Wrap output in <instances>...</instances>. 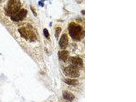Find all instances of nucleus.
Masks as SVG:
<instances>
[{
  "instance_id": "6e6552de",
  "label": "nucleus",
  "mask_w": 136,
  "mask_h": 102,
  "mask_svg": "<svg viewBox=\"0 0 136 102\" xmlns=\"http://www.w3.org/2000/svg\"><path fill=\"white\" fill-rule=\"evenodd\" d=\"M69 56V52L65 50L59 51L58 52L59 59L60 60L65 61L67 60Z\"/></svg>"
},
{
  "instance_id": "1a4fd4ad",
  "label": "nucleus",
  "mask_w": 136,
  "mask_h": 102,
  "mask_svg": "<svg viewBox=\"0 0 136 102\" xmlns=\"http://www.w3.org/2000/svg\"><path fill=\"white\" fill-rule=\"evenodd\" d=\"M64 81L65 83L68 85H77L78 84L77 80L75 79H65L64 80Z\"/></svg>"
},
{
  "instance_id": "f257e3e1",
  "label": "nucleus",
  "mask_w": 136,
  "mask_h": 102,
  "mask_svg": "<svg viewBox=\"0 0 136 102\" xmlns=\"http://www.w3.org/2000/svg\"><path fill=\"white\" fill-rule=\"evenodd\" d=\"M68 30L71 37L74 40L79 41L84 37L85 31L82 27L74 22L69 24Z\"/></svg>"
},
{
  "instance_id": "7ed1b4c3",
  "label": "nucleus",
  "mask_w": 136,
  "mask_h": 102,
  "mask_svg": "<svg viewBox=\"0 0 136 102\" xmlns=\"http://www.w3.org/2000/svg\"><path fill=\"white\" fill-rule=\"evenodd\" d=\"M64 74L70 78H78L79 76V72L77 68L72 65H70L64 69Z\"/></svg>"
},
{
  "instance_id": "9d476101",
  "label": "nucleus",
  "mask_w": 136,
  "mask_h": 102,
  "mask_svg": "<svg viewBox=\"0 0 136 102\" xmlns=\"http://www.w3.org/2000/svg\"><path fill=\"white\" fill-rule=\"evenodd\" d=\"M61 28L60 27H57L56 28V30H55V36L56 37L57 39L58 38L59 36V35L60 34L61 32Z\"/></svg>"
},
{
  "instance_id": "9b49d317",
  "label": "nucleus",
  "mask_w": 136,
  "mask_h": 102,
  "mask_svg": "<svg viewBox=\"0 0 136 102\" xmlns=\"http://www.w3.org/2000/svg\"><path fill=\"white\" fill-rule=\"evenodd\" d=\"M43 33H44V35L45 37L47 39H50V34H49V32L48 30L46 29H44V30H43Z\"/></svg>"
},
{
  "instance_id": "20e7f679",
  "label": "nucleus",
  "mask_w": 136,
  "mask_h": 102,
  "mask_svg": "<svg viewBox=\"0 0 136 102\" xmlns=\"http://www.w3.org/2000/svg\"><path fill=\"white\" fill-rule=\"evenodd\" d=\"M69 61L72 65L77 68L78 70L83 68V62L82 59L78 57H72L69 58Z\"/></svg>"
},
{
  "instance_id": "0eeeda50",
  "label": "nucleus",
  "mask_w": 136,
  "mask_h": 102,
  "mask_svg": "<svg viewBox=\"0 0 136 102\" xmlns=\"http://www.w3.org/2000/svg\"><path fill=\"white\" fill-rule=\"evenodd\" d=\"M62 96H63V98L64 100L69 102H73L75 99V97L73 94V93H72L71 92L67 91V90L64 91L63 92Z\"/></svg>"
},
{
  "instance_id": "423d86ee",
  "label": "nucleus",
  "mask_w": 136,
  "mask_h": 102,
  "mask_svg": "<svg viewBox=\"0 0 136 102\" xmlns=\"http://www.w3.org/2000/svg\"><path fill=\"white\" fill-rule=\"evenodd\" d=\"M68 43V37L67 35L66 34H63L59 41V45L60 47H61V49H65Z\"/></svg>"
},
{
  "instance_id": "39448f33",
  "label": "nucleus",
  "mask_w": 136,
  "mask_h": 102,
  "mask_svg": "<svg viewBox=\"0 0 136 102\" xmlns=\"http://www.w3.org/2000/svg\"><path fill=\"white\" fill-rule=\"evenodd\" d=\"M27 12H28L27 10L25 9H21L20 10V11L16 14V16H15L11 19V20L14 21H16V22L21 21L26 17Z\"/></svg>"
},
{
  "instance_id": "f8f14e48",
  "label": "nucleus",
  "mask_w": 136,
  "mask_h": 102,
  "mask_svg": "<svg viewBox=\"0 0 136 102\" xmlns=\"http://www.w3.org/2000/svg\"><path fill=\"white\" fill-rule=\"evenodd\" d=\"M39 5H40L41 6H43V5H44L43 3L42 2H39Z\"/></svg>"
},
{
  "instance_id": "f03ea898",
  "label": "nucleus",
  "mask_w": 136,
  "mask_h": 102,
  "mask_svg": "<svg viewBox=\"0 0 136 102\" xmlns=\"http://www.w3.org/2000/svg\"><path fill=\"white\" fill-rule=\"evenodd\" d=\"M20 1H9L5 8L6 15L10 17L11 19L20 11Z\"/></svg>"
}]
</instances>
